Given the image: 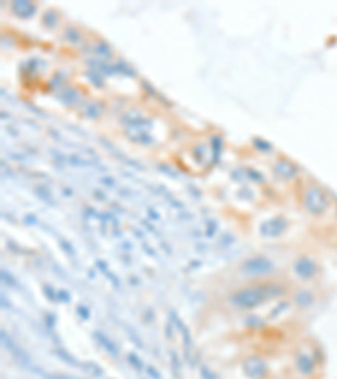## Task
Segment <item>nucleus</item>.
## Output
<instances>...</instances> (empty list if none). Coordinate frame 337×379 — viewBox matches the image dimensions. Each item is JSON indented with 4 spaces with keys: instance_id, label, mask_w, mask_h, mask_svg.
Returning <instances> with one entry per match:
<instances>
[{
    "instance_id": "f03ea898",
    "label": "nucleus",
    "mask_w": 337,
    "mask_h": 379,
    "mask_svg": "<svg viewBox=\"0 0 337 379\" xmlns=\"http://www.w3.org/2000/svg\"><path fill=\"white\" fill-rule=\"evenodd\" d=\"M273 263L268 260L266 256H255L246 260L243 265H241V271L248 277H263L268 275V273L273 271Z\"/></svg>"
},
{
    "instance_id": "0eeeda50",
    "label": "nucleus",
    "mask_w": 337,
    "mask_h": 379,
    "mask_svg": "<svg viewBox=\"0 0 337 379\" xmlns=\"http://www.w3.org/2000/svg\"><path fill=\"white\" fill-rule=\"evenodd\" d=\"M275 172L278 174L280 177H283V179H290L295 172H297V168H295L290 162H285V160H282V162H278V164L275 165Z\"/></svg>"
},
{
    "instance_id": "39448f33",
    "label": "nucleus",
    "mask_w": 337,
    "mask_h": 379,
    "mask_svg": "<svg viewBox=\"0 0 337 379\" xmlns=\"http://www.w3.org/2000/svg\"><path fill=\"white\" fill-rule=\"evenodd\" d=\"M287 228V221L283 218H273L270 221H266V223L261 224V234L265 236H277L283 233Z\"/></svg>"
},
{
    "instance_id": "20e7f679",
    "label": "nucleus",
    "mask_w": 337,
    "mask_h": 379,
    "mask_svg": "<svg viewBox=\"0 0 337 379\" xmlns=\"http://www.w3.org/2000/svg\"><path fill=\"white\" fill-rule=\"evenodd\" d=\"M245 371L246 374H248L250 377L253 379H261L263 376H265L266 372V366L265 362H263L260 357H250V359H246L245 362Z\"/></svg>"
},
{
    "instance_id": "7ed1b4c3",
    "label": "nucleus",
    "mask_w": 337,
    "mask_h": 379,
    "mask_svg": "<svg viewBox=\"0 0 337 379\" xmlns=\"http://www.w3.org/2000/svg\"><path fill=\"white\" fill-rule=\"evenodd\" d=\"M305 208H307L310 213L320 214L327 208V201H325L324 194L320 192L319 189H309L307 194H305Z\"/></svg>"
},
{
    "instance_id": "9b49d317",
    "label": "nucleus",
    "mask_w": 337,
    "mask_h": 379,
    "mask_svg": "<svg viewBox=\"0 0 337 379\" xmlns=\"http://www.w3.org/2000/svg\"><path fill=\"white\" fill-rule=\"evenodd\" d=\"M312 302V295H309L307 292H302V293H298L297 295V303H300V305H307V303H310Z\"/></svg>"
},
{
    "instance_id": "f257e3e1",
    "label": "nucleus",
    "mask_w": 337,
    "mask_h": 379,
    "mask_svg": "<svg viewBox=\"0 0 337 379\" xmlns=\"http://www.w3.org/2000/svg\"><path fill=\"white\" fill-rule=\"evenodd\" d=\"M283 293H285V288L278 283H265V285L243 288V290L233 293L231 295V303L240 308H253L270 298L282 297Z\"/></svg>"
},
{
    "instance_id": "1a4fd4ad",
    "label": "nucleus",
    "mask_w": 337,
    "mask_h": 379,
    "mask_svg": "<svg viewBox=\"0 0 337 379\" xmlns=\"http://www.w3.org/2000/svg\"><path fill=\"white\" fill-rule=\"evenodd\" d=\"M297 366H298V369L304 372V374H309V372L314 371V361L309 359L307 356H300L298 361H297Z\"/></svg>"
},
{
    "instance_id": "423d86ee",
    "label": "nucleus",
    "mask_w": 337,
    "mask_h": 379,
    "mask_svg": "<svg viewBox=\"0 0 337 379\" xmlns=\"http://www.w3.org/2000/svg\"><path fill=\"white\" fill-rule=\"evenodd\" d=\"M315 271H317V266H315V263L310 260V258H300V260H297V263H295V273L302 278L314 277Z\"/></svg>"
},
{
    "instance_id": "6e6552de",
    "label": "nucleus",
    "mask_w": 337,
    "mask_h": 379,
    "mask_svg": "<svg viewBox=\"0 0 337 379\" xmlns=\"http://www.w3.org/2000/svg\"><path fill=\"white\" fill-rule=\"evenodd\" d=\"M12 10L15 14L22 15V17H29V15L36 10V7L30 2H15L12 5Z\"/></svg>"
},
{
    "instance_id": "9d476101",
    "label": "nucleus",
    "mask_w": 337,
    "mask_h": 379,
    "mask_svg": "<svg viewBox=\"0 0 337 379\" xmlns=\"http://www.w3.org/2000/svg\"><path fill=\"white\" fill-rule=\"evenodd\" d=\"M94 335L98 337V342H99V344H103V346L107 347V349L110 351V354L117 356V347H115V346H112V342H110V340H107V337H105V335H102V334H94Z\"/></svg>"
}]
</instances>
